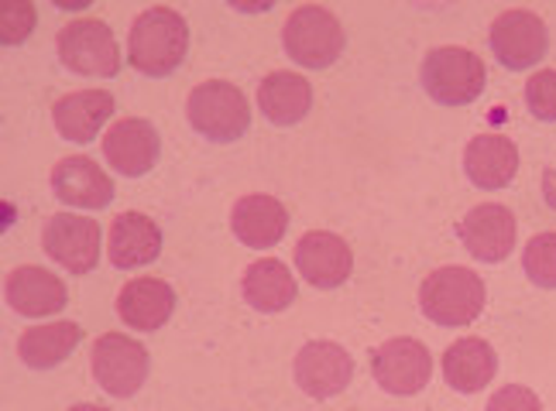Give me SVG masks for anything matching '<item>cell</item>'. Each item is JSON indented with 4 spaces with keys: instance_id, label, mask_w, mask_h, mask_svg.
I'll list each match as a JSON object with an SVG mask.
<instances>
[{
    "instance_id": "cell-28",
    "label": "cell",
    "mask_w": 556,
    "mask_h": 411,
    "mask_svg": "<svg viewBox=\"0 0 556 411\" xmlns=\"http://www.w3.org/2000/svg\"><path fill=\"white\" fill-rule=\"evenodd\" d=\"M0 35H4V46H21L31 28H35V8L31 4H4L0 8Z\"/></svg>"
},
{
    "instance_id": "cell-30",
    "label": "cell",
    "mask_w": 556,
    "mask_h": 411,
    "mask_svg": "<svg viewBox=\"0 0 556 411\" xmlns=\"http://www.w3.org/2000/svg\"><path fill=\"white\" fill-rule=\"evenodd\" d=\"M543 200H546L549 209H556V165H549L543 171Z\"/></svg>"
},
{
    "instance_id": "cell-19",
    "label": "cell",
    "mask_w": 556,
    "mask_h": 411,
    "mask_svg": "<svg viewBox=\"0 0 556 411\" xmlns=\"http://www.w3.org/2000/svg\"><path fill=\"white\" fill-rule=\"evenodd\" d=\"M8 301L17 316H28V319L52 316L66 306V285H62L59 274L25 265L8 274Z\"/></svg>"
},
{
    "instance_id": "cell-21",
    "label": "cell",
    "mask_w": 556,
    "mask_h": 411,
    "mask_svg": "<svg viewBox=\"0 0 556 411\" xmlns=\"http://www.w3.org/2000/svg\"><path fill=\"white\" fill-rule=\"evenodd\" d=\"M106 251H111V265L124 271L152 265L162 254V230L144 213H124L111 227V247Z\"/></svg>"
},
{
    "instance_id": "cell-14",
    "label": "cell",
    "mask_w": 556,
    "mask_h": 411,
    "mask_svg": "<svg viewBox=\"0 0 556 411\" xmlns=\"http://www.w3.org/2000/svg\"><path fill=\"white\" fill-rule=\"evenodd\" d=\"M159 131L155 124H148L141 117H124L117 120L103 138V158L111 162L121 176L138 179L144 171H152L159 162Z\"/></svg>"
},
{
    "instance_id": "cell-7",
    "label": "cell",
    "mask_w": 556,
    "mask_h": 411,
    "mask_svg": "<svg viewBox=\"0 0 556 411\" xmlns=\"http://www.w3.org/2000/svg\"><path fill=\"white\" fill-rule=\"evenodd\" d=\"M93 381L111 398H131L148 381V350L124 333H106L93 343Z\"/></svg>"
},
{
    "instance_id": "cell-8",
    "label": "cell",
    "mask_w": 556,
    "mask_h": 411,
    "mask_svg": "<svg viewBox=\"0 0 556 411\" xmlns=\"http://www.w3.org/2000/svg\"><path fill=\"white\" fill-rule=\"evenodd\" d=\"M41 247L70 274H90L100 261V223L90 216L59 213L46 223Z\"/></svg>"
},
{
    "instance_id": "cell-25",
    "label": "cell",
    "mask_w": 556,
    "mask_h": 411,
    "mask_svg": "<svg viewBox=\"0 0 556 411\" xmlns=\"http://www.w3.org/2000/svg\"><path fill=\"white\" fill-rule=\"evenodd\" d=\"M79 339L83 330L76 322H49V326H35L17 339V357L35 371H49L76 350Z\"/></svg>"
},
{
    "instance_id": "cell-29",
    "label": "cell",
    "mask_w": 556,
    "mask_h": 411,
    "mask_svg": "<svg viewBox=\"0 0 556 411\" xmlns=\"http://www.w3.org/2000/svg\"><path fill=\"white\" fill-rule=\"evenodd\" d=\"M488 411H543V401L522 384H505L495 398L488 401Z\"/></svg>"
},
{
    "instance_id": "cell-11",
    "label": "cell",
    "mask_w": 556,
    "mask_h": 411,
    "mask_svg": "<svg viewBox=\"0 0 556 411\" xmlns=\"http://www.w3.org/2000/svg\"><path fill=\"white\" fill-rule=\"evenodd\" d=\"M354 377V360L340 343L316 339L306 343L295 357V384L309 398H333L340 395Z\"/></svg>"
},
{
    "instance_id": "cell-5",
    "label": "cell",
    "mask_w": 556,
    "mask_h": 411,
    "mask_svg": "<svg viewBox=\"0 0 556 411\" xmlns=\"http://www.w3.org/2000/svg\"><path fill=\"white\" fill-rule=\"evenodd\" d=\"M189 124L210 141H238L251 127V106L248 97L224 79L203 82L189 93L186 103Z\"/></svg>"
},
{
    "instance_id": "cell-18",
    "label": "cell",
    "mask_w": 556,
    "mask_h": 411,
    "mask_svg": "<svg viewBox=\"0 0 556 411\" xmlns=\"http://www.w3.org/2000/svg\"><path fill=\"white\" fill-rule=\"evenodd\" d=\"M464 171L478 189H505L519 171V147L502 134H478L464 151Z\"/></svg>"
},
{
    "instance_id": "cell-24",
    "label": "cell",
    "mask_w": 556,
    "mask_h": 411,
    "mask_svg": "<svg viewBox=\"0 0 556 411\" xmlns=\"http://www.w3.org/2000/svg\"><path fill=\"white\" fill-rule=\"evenodd\" d=\"M244 298L258 312H282L295 301V278L292 271L275 261V257H262L244 271Z\"/></svg>"
},
{
    "instance_id": "cell-4",
    "label": "cell",
    "mask_w": 556,
    "mask_h": 411,
    "mask_svg": "<svg viewBox=\"0 0 556 411\" xmlns=\"http://www.w3.org/2000/svg\"><path fill=\"white\" fill-rule=\"evenodd\" d=\"M484 62L470 49H433L422 59V90L443 106L475 103L484 90Z\"/></svg>"
},
{
    "instance_id": "cell-23",
    "label": "cell",
    "mask_w": 556,
    "mask_h": 411,
    "mask_svg": "<svg viewBox=\"0 0 556 411\" xmlns=\"http://www.w3.org/2000/svg\"><path fill=\"white\" fill-rule=\"evenodd\" d=\"M258 106L278 127L299 124L313 106V86L299 73H271L258 86Z\"/></svg>"
},
{
    "instance_id": "cell-16",
    "label": "cell",
    "mask_w": 556,
    "mask_h": 411,
    "mask_svg": "<svg viewBox=\"0 0 556 411\" xmlns=\"http://www.w3.org/2000/svg\"><path fill=\"white\" fill-rule=\"evenodd\" d=\"M117 312L131 330H162L176 312V292L162 278H135L121 288Z\"/></svg>"
},
{
    "instance_id": "cell-20",
    "label": "cell",
    "mask_w": 556,
    "mask_h": 411,
    "mask_svg": "<svg viewBox=\"0 0 556 411\" xmlns=\"http://www.w3.org/2000/svg\"><path fill=\"white\" fill-rule=\"evenodd\" d=\"M114 114V97L106 90H79L70 93L55 103L52 120H55V131L76 141V144H87L100 134V127L106 124V117Z\"/></svg>"
},
{
    "instance_id": "cell-2",
    "label": "cell",
    "mask_w": 556,
    "mask_h": 411,
    "mask_svg": "<svg viewBox=\"0 0 556 411\" xmlns=\"http://www.w3.org/2000/svg\"><path fill=\"white\" fill-rule=\"evenodd\" d=\"M419 306L437 326H467L484 309V281L470 268H440L422 281Z\"/></svg>"
},
{
    "instance_id": "cell-17",
    "label": "cell",
    "mask_w": 556,
    "mask_h": 411,
    "mask_svg": "<svg viewBox=\"0 0 556 411\" xmlns=\"http://www.w3.org/2000/svg\"><path fill=\"white\" fill-rule=\"evenodd\" d=\"M230 230L244 247H254V251L275 247L289 230V213L275 196L254 192V196H244V200H238V206H233Z\"/></svg>"
},
{
    "instance_id": "cell-13",
    "label": "cell",
    "mask_w": 556,
    "mask_h": 411,
    "mask_svg": "<svg viewBox=\"0 0 556 411\" xmlns=\"http://www.w3.org/2000/svg\"><path fill=\"white\" fill-rule=\"evenodd\" d=\"M295 268L313 288H340L351 278L354 254L337 233L313 230L295 247Z\"/></svg>"
},
{
    "instance_id": "cell-26",
    "label": "cell",
    "mask_w": 556,
    "mask_h": 411,
    "mask_svg": "<svg viewBox=\"0 0 556 411\" xmlns=\"http://www.w3.org/2000/svg\"><path fill=\"white\" fill-rule=\"evenodd\" d=\"M522 268L532 278V285L556 288V233H536L526 244Z\"/></svg>"
},
{
    "instance_id": "cell-12",
    "label": "cell",
    "mask_w": 556,
    "mask_h": 411,
    "mask_svg": "<svg viewBox=\"0 0 556 411\" xmlns=\"http://www.w3.org/2000/svg\"><path fill=\"white\" fill-rule=\"evenodd\" d=\"M460 244L484 265H498L516 247V216L498 203H481L460 220Z\"/></svg>"
},
{
    "instance_id": "cell-1",
    "label": "cell",
    "mask_w": 556,
    "mask_h": 411,
    "mask_svg": "<svg viewBox=\"0 0 556 411\" xmlns=\"http://www.w3.org/2000/svg\"><path fill=\"white\" fill-rule=\"evenodd\" d=\"M189 49L186 17L173 8H148L127 38V62L144 76H168L182 66Z\"/></svg>"
},
{
    "instance_id": "cell-15",
    "label": "cell",
    "mask_w": 556,
    "mask_h": 411,
    "mask_svg": "<svg viewBox=\"0 0 556 411\" xmlns=\"http://www.w3.org/2000/svg\"><path fill=\"white\" fill-rule=\"evenodd\" d=\"M52 192L76 209H103L114 200V179L93 158H62L52 168Z\"/></svg>"
},
{
    "instance_id": "cell-22",
    "label": "cell",
    "mask_w": 556,
    "mask_h": 411,
    "mask_svg": "<svg viewBox=\"0 0 556 411\" xmlns=\"http://www.w3.org/2000/svg\"><path fill=\"white\" fill-rule=\"evenodd\" d=\"M495 371H498V357L491 350L488 339L467 336V339H457L451 350L443 354V377L460 395L481 391L484 384H491Z\"/></svg>"
},
{
    "instance_id": "cell-27",
    "label": "cell",
    "mask_w": 556,
    "mask_h": 411,
    "mask_svg": "<svg viewBox=\"0 0 556 411\" xmlns=\"http://www.w3.org/2000/svg\"><path fill=\"white\" fill-rule=\"evenodd\" d=\"M526 103L532 117H540L546 124L556 120V69H543L526 82Z\"/></svg>"
},
{
    "instance_id": "cell-9",
    "label": "cell",
    "mask_w": 556,
    "mask_h": 411,
    "mask_svg": "<svg viewBox=\"0 0 556 411\" xmlns=\"http://www.w3.org/2000/svg\"><path fill=\"white\" fill-rule=\"evenodd\" d=\"M371 374L389 395H419L433 377V360L419 339L399 336L371 354Z\"/></svg>"
},
{
    "instance_id": "cell-3",
    "label": "cell",
    "mask_w": 556,
    "mask_h": 411,
    "mask_svg": "<svg viewBox=\"0 0 556 411\" xmlns=\"http://www.w3.org/2000/svg\"><path fill=\"white\" fill-rule=\"evenodd\" d=\"M282 46L292 62L306 69H327L344 52V28L319 4L295 8L282 28Z\"/></svg>"
},
{
    "instance_id": "cell-31",
    "label": "cell",
    "mask_w": 556,
    "mask_h": 411,
    "mask_svg": "<svg viewBox=\"0 0 556 411\" xmlns=\"http://www.w3.org/2000/svg\"><path fill=\"white\" fill-rule=\"evenodd\" d=\"M70 411H111V408H100V404H76Z\"/></svg>"
},
{
    "instance_id": "cell-10",
    "label": "cell",
    "mask_w": 556,
    "mask_h": 411,
    "mask_svg": "<svg viewBox=\"0 0 556 411\" xmlns=\"http://www.w3.org/2000/svg\"><path fill=\"white\" fill-rule=\"evenodd\" d=\"M549 35L540 14L532 11H505L495 25H491V52L511 73L532 69L540 59H546Z\"/></svg>"
},
{
    "instance_id": "cell-6",
    "label": "cell",
    "mask_w": 556,
    "mask_h": 411,
    "mask_svg": "<svg viewBox=\"0 0 556 411\" xmlns=\"http://www.w3.org/2000/svg\"><path fill=\"white\" fill-rule=\"evenodd\" d=\"M59 59L62 66L79 76H103L111 79L121 73V49L114 31L97 17L70 21L59 31Z\"/></svg>"
}]
</instances>
